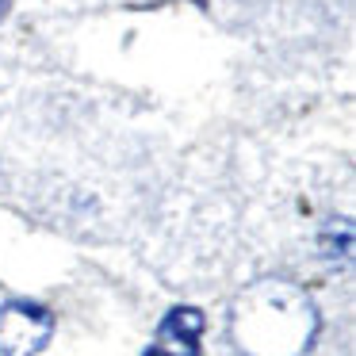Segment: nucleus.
Wrapping results in <instances>:
<instances>
[{
	"instance_id": "20e7f679",
	"label": "nucleus",
	"mask_w": 356,
	"mask_h": 356,
	"mask_svg": "<svg viewBox=\"0 0 356 356\" xmlns=\"http://www.w3.org/2000/svg\"><path fill=\"white\" fill-rule=\"evenodd\" d=\"M4 12H8V0H0V19H4Z\"/></svg>"
},
{
	"instance_id": "f03ea898",
	"label": "nucleus",
	"mask_w": 356,
	"mask_h": 356,
	"mask_svg": "<svg viewBox=\"0 0 356 356\" xmlns=\"http://www.w3.org/2000/svg\"><path fill=\"white\" fill-rule=\"evenodd\" d=\"M54 333V314L39 302L8 299L0 307V356H39Z\"/></svg>"
},
{
	"instance_id": "f257e3e1",
	"label": "nucleus",
	"mask_w": 356,
	"mask_h": 356,
	"mask_svg": "<svg viewBox=\"0 0 356 356\" xmlns=\"http://www.w3.org/2000/svg\"><path fill=\"white\" fill-rule=\"evenodd\" d=\"M230 330L245 356H302L314 341L318 314L295 284L257 280L234 302Z\"/></svg>"
},
{
	"instance_id": "7ed1b4c3",
	"label": "nucleus",
	"mask_w": 356,
	"mask_h": 356,
	"mask_svg": "<svg viewBox=\"0 0 356 356\" xmlns=\"http://www.w3.org/2000/svg\"><path fill=\"white\" fill-rule=\"evenodd\" d=\"M200 333H203V314L195 307H177L161 318L154 345L142 356H200Z\"/></svg>"
}]
</instances>
